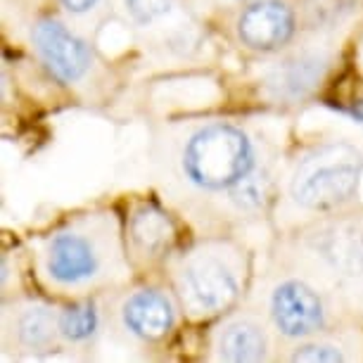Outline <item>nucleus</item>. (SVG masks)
Wrapping results in <instances>:
<instances>
[{"label": "nucleus", "mask_w": 363, "mask_h": 363, "mask_svg": "<svg viewBox=\"0 0 363 363\" xmlns=\"http://www.w3.org/2000/svg\"><path fill=\"white\" fill-rule=\"evenodd\" d=\"M62 5L72 15H84V12L93 10L98 5V0H62Z\"/></svg>", "instance_id": "nucleus-19"}, {"label": "nucleus", "mask_w": 363, "mask_h": 363, "mask_svg": "<svg viewBox=\"0 0 363 363\" xmlns=\"http://www.w3.org/2000/svg\"><path fill=\"white\" fill-rule=\"evenodd\" d=\"M174 0H126V10L138 24H152L171 10Z\"/></svg>", "instance_id": "nucleus-17"}, {"label": "nucleus", "mask_w": 363, "mask_h": 363, "mask_svg": "<svg viewBox=\"0 0 363 363\" xmlns=\"http://www.w3.org/2000/svg\"><path fill=\"white\" fill-rule=\"evenodd\" d=\"M271 318L283 337L299 340L323 330L328 311L320 294L304 280H283L271 294Z\"/></svg>", "instance_id": "nucleus-4"}, {"label": "nucleus", "mask_w": 363, "mask_h": 363, "mask_svg": "<svg viewBox=\"0 0 363 363\" xmlns=\"http://www.w3.org/2000/svg\"><path fill=\"white\" fill-rule=\"evenodd\" d=\"M313 250L342 278H363V225L349 221L328 225L316 233Z\"/></svg>", "instance_id": "nucleus-10"}, {"label": "nucleus", "mask_w": 363, "mask_h": 363, "mask_svg": "<svg viewBox=\"0 0 363 363\" xmlns=\"http://www.w3.org/2000/svg\"><path fill=\"white\" fill-rule=\"evenodd\" d=\"M352 114L356 116V119H361V121H363V100H361V102H356L354 109H352Z\"/></svg>", "instance_id": "nucleus-20"}, {"label": "nucleus", "mask_w": 363, "mask_h": 363, "mask_svg": "<svg viewBox=\"0 0 363 363\" xmlns=\"http://www.w3.org/2000/svg\"><path fill=\"white\" fill-rule=\"evenodd\" d=\"M328 60L318 52H292L266 74V91L276 102H304L325 79Z\"/></svg>", "instance_id": "nucleus-8"}, {"label": "nucleus", "mask_w": 363, "mask_h": 363, "mask_svg": "<svg viewBox=\"0 0 363 363\" xmlns=\"http://www.w3.org/2000/svg\"><path fill=\"white\" fill-rule=\"evenodd\" d=\"M181 304L190 316L207 318L225 311L240 294V276L218 252H195L176 271Z\"/></svg>", "instance_id": "nucleus-3"}, {"label": "nucleus", "mask_w": 363, "mask_h": 363, "mask_svg": "<svg viewBox=\"0 0 363 363\" xmlns=\"http://www.w3.org/2000/svg\"><path fill=\"white\" fill-rule=\"evenodd\" d=\"M121 323L135 337L157 342L174 330L176 309L162 290L147 287V290L133 292L124 301V306H121Z\"/></svg>", "instance_id": "nucleus-9"}, {"label": "nucleus", "mask_w": 363, "mask_h": 363, "mask_svg": "<svg viewBox=\"0 0 363 363\" xmlns=\"http://www.w3.org/2000/svg\"><path fill=\"white\" fill-rule=\"evenodd\" d=\"M100 252L84 233L62 230L48 242L45 273L57 285H81L100 273Z\"/></svg>", "instance_id": "nucleus-7"}, {"label": "nucleus", "mask_w": 363, "mask_h": 363, "mask_svg": "<svg viewBox=\"0 0 363 363\" xmlns=\"http://www.w3.org/2000/svg\"><path fill=\"white\" fill-rule=\"evenodd\" d=\"M100 311L95 301H77L57 316V333L69 342H86L98 333Z\"/></svg>", "instance_id": "nucleus-14"}, {"label": "nucleus", "mask_w": 363, "mask_h": 363, "mask_svg": "<svg viewBox=\"0 0 363 363\" xmlns=\"http://www.w3.org/2000/svg\"><path fill=\"white\" fill-rule=\"evenodd\" d=\"M128 235H131V242L143 257H157L174 240V223H171L169 214H164L160 207L140 204L131 214Z\"/></svg>", "instance_id": "nucleus-11"}, {"label": "nucleus", "mask_w": 363, "mask_h": 363, "mask_svg": "<svg viewBox=\"0 0 363 363\" xmlns=\"http://www.w3.org/2000/svg\"><path fill=\"white\" fill-rule=\"evenodd\" d=\"M352 5L354 0H301V15L311 29H328L342 22Z\"/></svg>", "instance_id": "nucleus-16"}, {"label": "nucleus", "mask_w": 363, "mask_h": 363, "mask_svg": "<svg viewBox=\"0 0 363 363\" xmlns=\"http://www.w3.org/2000/svg\"><path fill=\"white\" fill-rule=\"evenodd\" d=\"M292 361H304V363H337L345 361V354L340 352L337 347L333 345H320V342H313V345H301L297 347V352L292 354Z\"/></svg>", "instance_id": "nucleus-18"}, {"label": "nucleus", "mask_w": 363, "mask_h": 363, "mask_svg": "<svg viewBox=\"0 0 363 363\" xmlns=\"http://www.w3.org/2000/svg\"><path fill=\"white\" fill-rule=\"evenodd\" d=\"M55 330H57V318H55L50 309H45V306H33V309L24 311L17 323L19 340L29 349L48 347L52 342Z\"/></svg>", "instance_id": "nucleus-15"}, {"label": "nucleus", "mask_w": 363, "mask_h": 363, "mask_svg": "<svg viewBox=\"0 0 363 363\" xmlns=\"http://www.w3.org/2000/svg\"><path fill=\"white\" fill-rule=\"evenodd\" d=\"M363 176V152L347 140L309 150L290 178V195L309 211H330L354 200Z\"/></svg>", "instance_id": "nucleus-2"}, {"label": "nucleus", "mask_w": 363, "mask_h": 363, "mask_svg": "<svg viewBox=\"0 0 363 363\" xmlns=\"http://www.w3.org/2000/svg\"><path fill=\"white\" fill-rule=\"evenodd\" d=\"M188 183L207 193L230 190L257 169V147L235 124H207L190 135L181 155Z\"/></svg>", "instance_id": "nucleus-1"}, {"label": "nucleus", "mask_w": 363, "mask_h": 363, "mask_svg": "<svg viewBox=\"0 0 363 363\" xmlns=\"http://www.w3.org/2000/svg\"><path fill=\"white\" fill-rule=\"evenodd\" d=\"M271 174L264 169H255L250 176H245L242 181L235 183L228 190V200L233 202V207L238 211H245V214H255V211H262L271 200Z\"/></svg>", "instance_id": "nucleus-13"}, {"label": "nucleus", "mask_w": 363, "mask_h": 363, "mask_svg": "<svg viewBox=\"0 0 363 363\" xmlns=\"http://www.w3.org/2000/svg\"><path fill=\"white\" fill-rule=\"evenodd\" d=\"M235 31L247 50L278 52L297 33V10L285 0H255L240 12Z\"/></svg>", "instance_id": "nucleus-5"}, {"label": "nucleus", "mask_w": 363, "mask_h": 363, "mask_svg": "<svg viewBox=\"0 0 363 363\" xmlns=\"http://www.w3.org/2000/svg\"><path fill=\"white\" fill-rule=\"evenodd\" d=\"M31 38L38 57L43 60L52 77L62 84L79 81L91 67V50H88L86 40L67 29L60 19H38L31 31Z\"/></svg>", "instance_id": "nucleus-6"}, {"label": "nucleus", "mask_w": 363, "mask_h": 363, "mask_svg": "<svg viewBox=\"0 0 363 363\" xmlns=\"http://www.w3.org/2000/svg\"><path fill=\"white\" fill-rule=\"evenodd\" d=\"M218 359L223 361H262L269 352V342H266L264 330L252 320H235V323L225 325L223 333L218 335Z\"/></svg>", "instance_id": "nucleus-12"}]
</instances>
